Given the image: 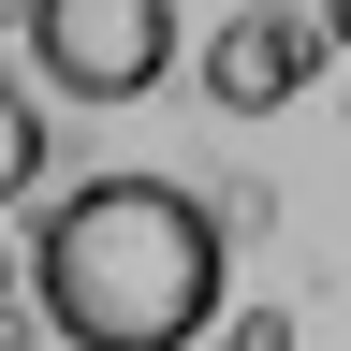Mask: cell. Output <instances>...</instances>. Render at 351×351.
Returning <instances> with one entry per match:
<instances>
[{
	"label": "cell",
	"mask_w": 351,
	"mask_h": 351,
	"mask_svg": "<svg viewBox=\"0 0 351 351\" xmlns=\"http://www.w3.org/2000/svg\"><path fill=\"white\" fill-rule=\"evenodd\" d=\"M29 293L59 322V351H205L234 307V234L176 176H88L44 205Z\"/></svg>",
	"instance_id": "1"
},
{
	"label": "cell",
	"mask_w": 351,
	"mask_h": 351,
	"mask_svg": "<svg viewBox=\"0 0 351 351\" xmlns=\"http://www.w3.org/2000/svg\"><path fill=\"white\" fill-rule=\"evenodd\" d=\"M176 0H29V59L44 88H73V103H147L176 73Z\"/></svg>",
	"instance_id": "2"
},
{
	"label": "cell",
	"mask_w": 351,
	"mask_h": 351,
	"mask_svg": "<svg viewBox=\"0 0 351 351\" xmlns=\"http://www.w3.org/2000/svg\"><path fill=\"white\" fill-rule=\"evenodd\" d=\"M337 59H322V29L307 15H219L205 29V103L219 117H278V103H307Z\"/></svg>",
	"instance_id": "3"
},
{
	"label": "cell",
	"mask_w": 351,
	"mask_h": 351,
	"mask_svg": "<svg viewBox=\"0 0 351 351\" xmlns=\"http://www.w3.org/2000/svg\"><path fill=\"white\" fill-rule=\"evenodd\" d=\"M44 161H59V147H44V103L0 73V205H29V176H44Z\"/></svg>",
	"instance_id": "4"
},
{
	"label": "cell",
	"mask_w": 351,
	"mask_h": 351,
	"mask_svg": "<svg viewBox=\"0 0 351 351\" xmlns=\"http://www.w3.org/2000/svg\"><path fill=\"white\" fill-rule=\"evenodd\" d=\"M219 351H293V322L278 307H219Z\"/></svg>",
	"instance_id": "5"
},
{
	"label": "cell",
	"mask_w": 351,
	"mask_h": 351,
	"mask_svg": "<svg viewBox=\"0 0 351 351\" xmlns=\"http://www.w3.org/2000/svg\"><path fill=\"white\" fill-rule=\"evenodd\" d=\"M307 29H322V59H351V0H322V15H307Z\"/></svg>",
	"instance_id": "6"
},
{
	"label": "cell",
	"mask_w": 351,
	"mask_h": 351,
	"mask_svg": "<svg viewBox=\"0 0 351 351\" xmlns=\"http://www.w3.org/2000/svg\"><path fill=\"white\" fill-rule=\"evenodd\" d=\"M234 15H293V0H234Z\"/></svg>",
	"instance_id": "7"
}]
</instances>
